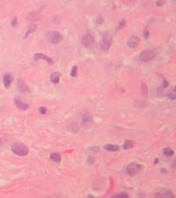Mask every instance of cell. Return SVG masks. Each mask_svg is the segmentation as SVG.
<instances>
[{
	"mask_svg": "<svg viewBox=\"0 0 176 198\" xmlns=\"http://www.w3.org/2000/svg\"><path fill=\"white\" fill-rule=\"evenodd\" d=\"M12 151L18 156H26L29 153V149L24 144L22 143H15L12 145Z\"/></svg>",
	"mask_w": 176,
	"mask_h": 198,
	"instance_id": "cell-1",
	"label": "cell"
},
{
	"mask_svg": "<svg viewBox=\"0 0 176 198\" xmlns=\"http://www.w3.org/2000/svg\"><path fill=\"white\" fill-rule=\"evenodd\" d=\"M112 36L109 32H105L103 35L102 40L100 43V48L102 51H108L112 45Z\"/></svg>",
	"mask_w": 176,
	"mask_h": 198,
	"instance_id": "cell-2",
	"label": "cell"
},
{
	"mask_svg": "<svg viewBox=\"0 0 176 198\" xmlns=\"http://www.w3.org/2000/svg\"><path fill=\"white\" fill-rule=\"evenodd\" d=\"M46 40L51 44H58L62 40V36L57 31H51L46 34Z\"/></svg>",
	"mask_w": 176,
	"mask_h": 198,
	"instance_id": "cell-3",
	"label": "cell"
},
{
	"mask_svg": "<svg viewBox=\"0 0 176 198\" xmlns=\"http://www.w3.org/2000/svg\"><path fill=\"white\" fill-rule=\"evenodd\" d=\"M156 56V52L152 50H145L139 55V60L141 62H149L154 59Z\"/></svg>",
	"mask_w": 176,
	"mask_h": 198,
	"instance_id": "cell-4",
	"label": "cell"
},
{
	"mask_svg": "<svg viewBox=\"0 0 176 198\" xmlns=\"http://www.w3.org/2000/svg\"><path fill=\"white\" fill-rule=\"evenodd\" d=\"M141 164H137V163H131L127 166V172L130 176H135L138 173V172L141 170Z\"/></svg>",
	"mask_w": 176,
	"mask_h": 198,
	"instance_id": "cell-5",
	"label": "cell"
},
{
	"mask_svg": "<svg viewBox=\"0 0 176 198\" xmlns=\"http://www.w3.org/2000/svg\"><path fill=\"white\" fill-rule=\"evenodd\" d=\"M82 44L86 48H91L94 44V36L92 33H87L82 39Z\"/></svg>",
	"mask_w": 176,
	"mask_h": 198,
	"instance_id": "cell-6",
	"label": "cell"
},
{
	"mask_svg": "<svg viewBox=\"0 0 176 198\" xmlns=\"http://www.w3.org/2000/svg\"><path fill=\"white\" fill-rule=\"evenodd\" d=\"M93 118H92L91 116L89 115H85L82 118V121H81V125L83 128L85 129H88V128H90L93 125Z\"/></svg>",
	"mask_w": 176,
	"mask_h": 198,
	"instance_id": "cell-7",
	"label": "cell"
},
{
	"mask_svg": "<svg viewBox=\"0 0 176 198\" xmlns=\"http://www.w3.org/2000/svg\"><path fill=\"white\" fill-rule=\"evenodd\" d=\"M17 88H18V90L20 92H22V93H27V92H29V91H30L28 86L26 85V83H24L22 79H18V82H17Z\"/></svg>",
	"mask_w": 176,
	"mask_h": 198,
	"instance_id": "cell-8",
	"label": "cell"
},
{
	"mask_svg": "<svg viewBox=\"0 0 176 198\" xmlns=\"http://www.w3.org/2000/svg\"><path fill=\"white\" fill-rule=\"evenodd\" d=\"M14 103H15V106L19 109V110H22V111H26L28 109L29 106L26 103H24L23 102L21 101V99L18 98H15L14 99Z\"/></svg>",
	"mask_w": 176,
	"mask_h": 198,
	"instance_id": "cell-9",
	"label": "cell"
},
{
	"mask_svg": "<svg viewBox=\"0 0 176 198\" xmlns=\"http://www.w3.org/2000/svg\"><path fill=\"white\" fill-rule=\"evenodd\" d=\"M139 42H140V40L137 36H131L130 38L127 40V45L131 48H135L137 47L138 45H139Z\"/></svg>",
	"mask_w": 176,
	"mask_h": 198,
	"instance_id": "cell-10",
	"label": "cell"
},
{
	"mask_svg": "<svg viewBox=\"0 0 176 198\" xmlns=\"http://www.w3.org/2000/svg\"><path fill=\"white\" fill-rule=\"evenodd\" d=\"M34 59H35V60L44 59V60H46L48 64H52L53 63L52 59H51L50 57L46 56V55H44V54H42V53H37V54L34 55Z\"/></svg>",
	"mask_w": 176,
	"mask_h": 198,
	"instance_id": "cell-11",
	"label": "cell"
},
{
	"mask_svg": "<svg viewBox=\"0 0 176 198\" xmlns=\"http://www.w3.org/2000/svg\"><path fill=\"white\" fill-rule=\"evenodd\" d=\"M155 197H166V198H173L174 197V195L172 194V192L170 191H167V190H164V192H161V191H158L157 193L155 194Z\"/></svg>",
	"mask_w": 176,
	"mask_h": 198,
	"instance_id": "cell-12",
	"label": "cell"
},
{
	"mask_svg": "<svg viewBox=\"0 0 176 198\" xmlns=\"http://www.w3.org/2000/svg\"><path fill=\"white\" fill-rule=\"evenodd\" d=\"M3 85L5 88H8L9 86L11 85L12 82H13V78L12 76L9 74V73H6L3 75Z\"/></svg>",
	"mask_w": 176,
	"mask_h": 198,
	"instance_id": "cell-13",
	"label": "cell"
},
{
	"mask_svg": "<svg viewBox=\"0 0 176 198\" xmlns=\"http://www.w3.org/2000/svg\"><path fill=\"white\" fill-rule=\"evenodd\" d=\"M60 75L57 72L53 73L51 75V81L54 84H58L59 82H60Z\"/></svg>",
	"mask_w": 176,
	"mask_h": 198,
	"instance_id": "cell-14",
	"label": "cell"
},
{
	"mask_svg": "<svg viewBox=\"0 0 176 198\" xmlns=\"http://www.w3.org/2000/svg\"><path fill=\"white\" fill-rule=\"evenodd\" d=\"M105 150L110 152L118 151L119 150V146L117 145H107L105 146Z\"/></svg>",
	"mask_w": 176,
	"mask_h": 198,
	"instance_id": "cell-15",
	"label": "cell"
},
{
	"mask_svg": "<svg viewBox=\"0 0 176 198\" xmlns=\"http://www.w3.org/2000/svg\"><path fill=\"white\" fill-rule=\"evenodd\" d=\"M163 154L167 157H171V156H173L175 154V152L170 148H165V149H164Z\"/></svg>",
	"mask_w": 176,
	"mask_h": 198,
	"instance_id": "cell-16",
	"label": "cell"
},
{
	"mask_svg": "<svg viewBox=\"0 0 176 198\" xmlns=\"http://www.w3.org/2000/svg\"><path fill=\"white\" fill-rule=\"evenodd\" d=\"M50 158L53 161H55V162H60L61 161V156L58 154H56V153L51 154V156H50Z\"/></svg>",
	"mask_w": 176,
	"mask_h": 198,
	"instance_id": "cell-17",
	"label": "cell"
},
{
	"mask_svg": "<svg viewBox=\"0 0 176 198\" xmlns=\"http://www.w3.org/2000/svg\"><path fill=\"white\" fill-rule=\"evenodd\" d=\"M167 97H168V98L170 99V100H172V101H174L175 99L176 98V92H175V88H173L171 91H170L169 93H168V95H167Z\"/></svg>",
	"mask_w": 176,
	"mask_h": 198,
	"instance_id": "cell-18",
	"label": "cell"
},
{
	"mask_svg": "<svg viewBox=\"0 0 176 198\" xmlns=\"http://www.w3.org/2000/svg\"><path fill=\"white\" fill-rule=\"evenodd\" d=\"M133 146V142L131 140H126L123 145L124 150H129L131 148H132Z\"/></svg>",
	"mask_w": 176,
	"mask_h": 198,
	"instance_id": "cell-19",
	"label": "cell"
},
{
	"mask_svg": "<svg viewBox=\"0 0 176 198\" xmlns=\"http://www.w3.org/2000/svg\"><path fill=\"white\" fill-rule=\"evenodd\" d=\"M36 29H37V26H36V25H31V26H29V28H28L27 32H26V35H25V37H26V36L30 34V33L33 32Z\"/></svg>",
	"mask_w": 176,
	"mask_h": 198,
	"instance_id": "cell-20",
	"label": "cell"
},
{
	"mask_svg": "<svg viewBox=\"0 0 176 198\" xmlns=\"http://www.w3.org/2000/svg\"><path fill=\"white\" fill-rule=\"evenodd\" d=\"M38 18V15L37 13H30L28 15V19L29 20H37Z\"/></svg>",
	"mask_w": 176,
	"mask_h": 198,
	"instance_id": "cell-21",
	"label": "cell"
},
{
	"mask_svg": "<svg viewBox=\"0 0 176 198\" xmlns=\"http://www.w3.org/2000/svg\"><path fill=\"white\" fill-rule=\"evenodd\" d=\"M76 74H77V66H74V67L72 68L71 72H70V76H72V77H75Z\"/></svg>",
	"mask_w": 176,
	"mask_h": 198,
	"instance_id": "cell-22",
	"label": "cell"
},
{
	"mask_svg": "<svg viewBox=\"0 0 176 198\" xmlns=\"http://www.w3.org/2000/svg\"><path fill=\"white\" fill-rule=\"evenodd\" d=\"M125 25H126V21H125V20L121 21V22H120V23H119V24H118V26H117V29H116V31H118V30L122 29L123 27H124V26H125Z\"/></svg>",
	"mask_w": 176,
	"mask_h": 198,
	"instance_id": "cell-23",
	"label": "cell"
},
{
	"mask_svg": "<svg viewBox=\"0 0 176 198\" xmlns=\"http://www.w3.org/2000/svg\"><path fill=\"white\" fill-rule=\"evenodd\" d=\"M112 197H120V198L128 197V195H127V194H126V193H120V194H117V195H114V196H112Z\"/></svg>",
	"mask_w": 176,
	"mask_h": 198,
	"instance_id": "cell-24",
	"label": "cell"
},
{
	"mask_svg": "<svg viewBox=\"0 0 176 198\" xmlns=\"http://www.w3.org/2000/svg\"><path fill=\"white\" fill-rule=\"evenodd\" d=\"M39 112L41 115H44V114L46 113V109L45 107H43V106H41L39 108Z\"/></svg>",
	"mask_w": 176,
	"mask_h": 198,
	"instance_id": "cell-25",
	"label": "cell"
},
{
	"mask_svg": "<svg viewBox=\"0 0 176 198\" xmlns=\"http://www.w3.org/2000/svg\"><path fill=\"white\" fill-rule=\"evenodd\" d=\"M168 82L165 80V79H163V84H162V88L164 87V88H167V86H168Z\"/></svg>",
	"mask_w": 176,
	"mask_h": 198,
	"instance_id": "cell-26",
	"label": "cell"
},
{
	"mask_svg": "<svg viewBox=\"0 0 176 198\" xmlns=\"http://www.w3.org/2000/svg\"><path fill=\"white\" fill-rule=\"evenodd\" d=\"M147 36H148V31L146 30V31H145V37L147 38Z\"/></svg>",
	"mask_w": 176,
	"mask_h": 198,
	"instance_id": "cell-27",
	"label": "cell"
},
{
	"mask_svg": "<svg viewBox=\"0 0 176 198\" xmlns=\"http://www.w3.org/2000/svg\"><path fill=\"white\" fill-rule=\"evenodd\" d=\"M154 163H155V164H156V163H158V158H156V159H155V161H154Z\"/></svg>",
	"mask_w": 176,
	"mask_h": 198,
	"instance_id": "cell-28",
	"label": "cell"
}]
</instances>
